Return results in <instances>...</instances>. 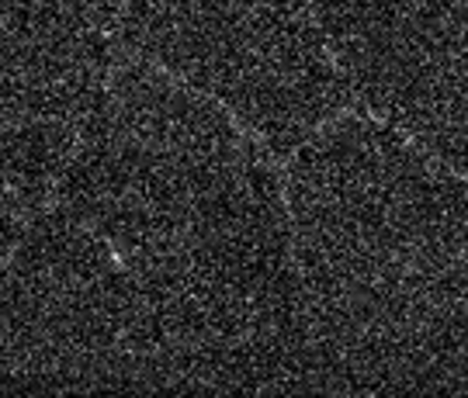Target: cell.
Masks as SVG:
<instances>
[{
    "label": "cell",
    "mask_w": 468,
    "mask_h": 398,
    "mask_svg": "<svg viewBox=\"0 0 468 398\" xmlns=\"http://www.w3.org/2000/svg\"><path fill=\"white\" fill-rule=\"evenodd\" d=\"M69 4H73L77 11H84L98 28L108 32L118 21V15H122V4H125V0H69Z\"/></svg>",
    "instance_id": "8"
},
{
    "label": "cell",
    "mask_w": 468,
    "mask_h": 398,
    "mask_svg": "<svg viewBox=\"0 0 468 398\" xmlns=\"http://www.w3.org/2000/svg\"><path fill=\"white\" fill-rule=\"evenodd\" d=\"M288 222L323 364L351 382H468V181L368 115L292 152Z\"/></svg>",
    "instance_id": "2"
},
{
    "label": "cell",
    "mask_w": 468,
    "mask_h": 398,
    "mask_svg": "<svg viewBox=\"0 0 468 398\" xmlns=\"http://www.w3.org/2000/svg\"><path fill=\"white\" fill-rule=\"evenodd\" d=\"M59 194L139 284L167 382H288L323 361L282 173L208 98L112 67Z\"/></svg>",
    "instance_id": "1"
},
{
    "label": "cell",
    "mask_w": 468,
    "mask_h": 398,
    "mask_svg": "<svg viewBox=\"0 0 468 398\" xmlns=\"http://www.w3.org/2000/svg\"><path fill=\"white\" fill-rule=\"evenodd\" d=\"M347 98L468 181V17L420 0H313Z\"/></svg>",
    "instance_id": "5"
},
{
    "label": "cell",
    "mask_w": 468,
    "mask_h": 398,
    "mask_svg": "<svg viewBox=\"0 0 468 398\" xmlns=\"http://www.w3.org/2000/svg\"><path fill=\"white\" fill-rule=\"evenodd\" d=\"M118 21L139 63L208 98L271 152H295L351 100L305 0H125Z\"/></svg>",
    "instance_id": "3"
},
{
    "label": "cell",
    "mask_w": 468,
    "mask_h": 398,
    "mask_svg": "<svg viewBox=\"0 0 468 398\" xmlns=\"http://www.w3.org/2000/svg\"><path fill=\"white\" fill-rule=\"evenodd\" d=\"M420 4H431V7H441V11L468 17V0H420Z\"/></svg>",
    "instance_id": "9"
},
{
    "label": "cell",
    "mask_w": 468,
    "mask_h": 398,
    "mask_svg": "<svg viewBox=\"0 0 468 398\" xmlns=\"http://www.w3.org/2000/svg\"><path fill=\"white\" fill-rule=\"evenodd\" d=\"M0 274V382H167L139 284L67 208L38 215Z\"/></svg>",
    "instance_id": "4"
},
{
    "label": "cell",
    "mask_w": 468,
    "mask_h": 398,
    "mask_svg": "<svg viewBox=\"0 0 468 398\" xmlns=\"http://www.w3.org/2000/svg\"><path fill=\"white\" fill-rule=\"evenodd\" d=\"M17 233H21V225H17L15 198H11L7 183L0 181V260H4L7 253H11V246H15Z\"/></svg>",
    "instance_id": "7"
},
{
    "label": "cell",
    "mask_w": 468,
    "mask_h": 398,
    "mask_svg": "<svg viewBox=\"0 0 468 398\" xmlns=\"http://www.w3.org/2000/svg\"><path fill=\"white\" fill-rule=\"evenodd\" d=\"M112 77V52L69 0H0V181L38 204L67 173Z\"/></svg>",
    "instance_id": "6"
}]
</instances>
